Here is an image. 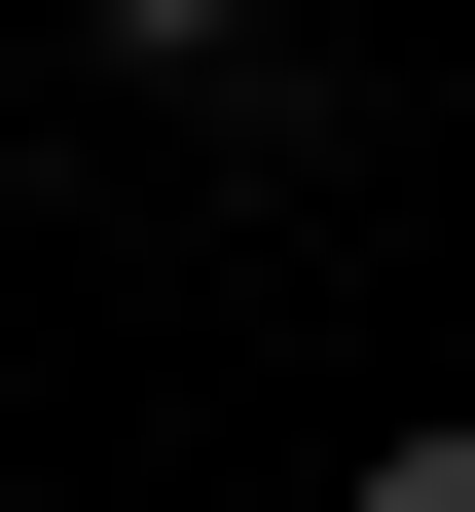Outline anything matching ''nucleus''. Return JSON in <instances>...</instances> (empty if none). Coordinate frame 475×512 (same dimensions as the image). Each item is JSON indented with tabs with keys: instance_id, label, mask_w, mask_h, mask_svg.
<instances>
[{
	"instance_id": "obj_1",
	"label": "nucleus",
	"mask_w": 475,
	"mask_h": 512,
	"mask_svg": "<svg viewBox=\"0 0 475 512\" xmlns=\"http://www.w3.org/2000/svg\"><path fill=\"white\" fill-rule=\"evenodd\" d=\"M329 512H475V439H366V476H329Z\"/></svg>"
},
{
	"instance_id": "obj_2",
	"label": "nucleus",
	"mask_w": 475,
	"mask_h": 512,
	"mask_svg": "<svg viewBox=\"0 0 475 512\" xmlns=\"http://www.w3.org/2000/svg\"><path fill=\"white\" fill-rule=\"evenodd\" d=\"M110 37H147V74H220V37H256V0H110Z\"/></svg>"
}]
</instances>
